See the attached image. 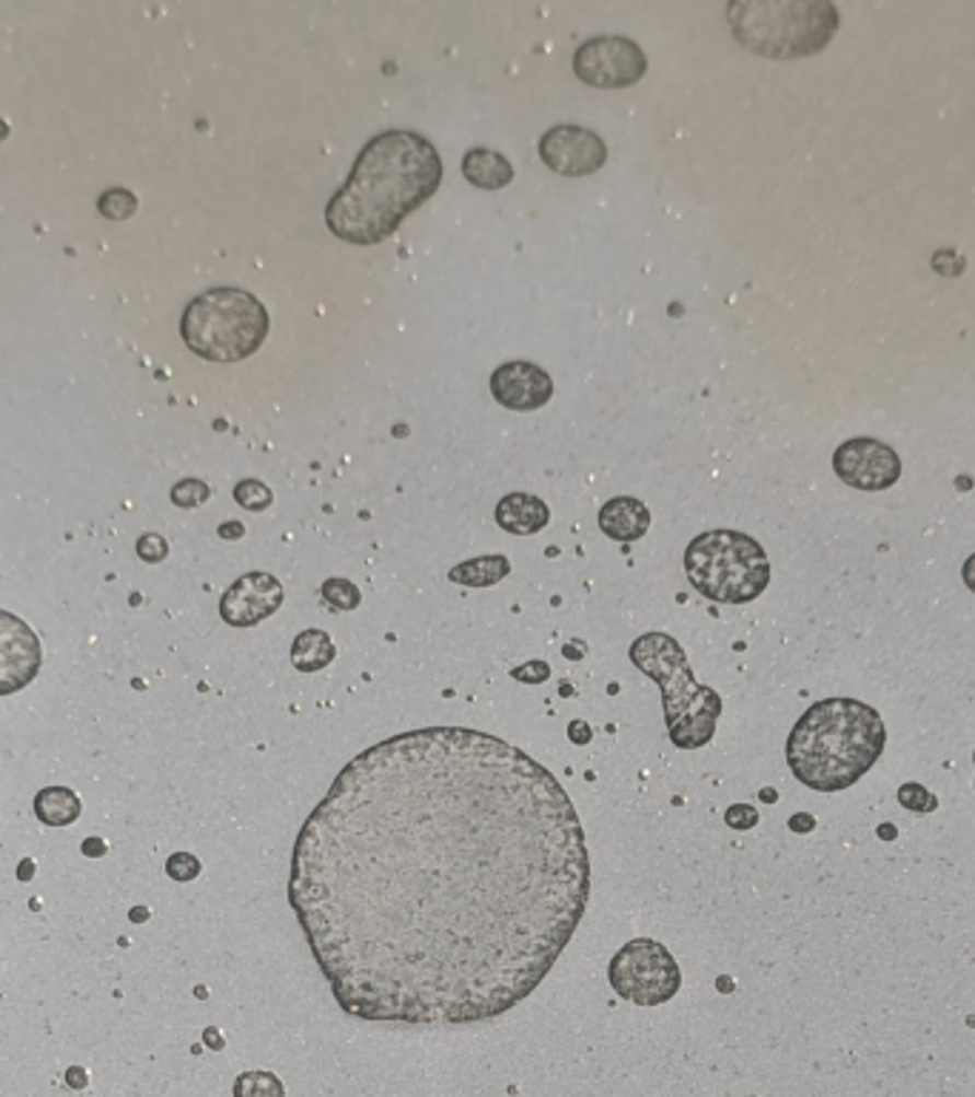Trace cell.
<instances>
[{
	"label": "cell",
	"instance_id": "obj_7",
	"mask_svg": "<svg viewBox=\"0 0 975 1097\" xmlns=\"http://www.w3.org/2000/svg\"><path fill=\"white\" fill-rule=\"evenodd\" d=\"M611 987L619 997L639 1006H659L671 1001L682 987L680 964L653 938H636L625 944L607 969Z\"/></svg>",
	"mask_w": 975,
	"mask_h": 1097
},
{
	"label": "cell",
	"instance_id": "obj_16",
	"mask_svg": "<svg viewBox=\"0 0 975 1097\" xmlns=\"http://www.w3.org/2000/svg\"><path fill=\"white\" fill-rule=\"evenodd\" d=\"M463 174L471 186L485 188V191H497V188L511 186L513 166L508 157H502L494 149H471L463 157Z\"/></svg>",
	"mask_w": 975,
	"mask_h": 1097
},
{
	"label": "cell",
	"instance_id": "obj_25",
	"mask_svg": "<svg viewBox=\"0 0 975 1097\" xmlns=\"http://www.w3.org/2000/svg\"><path fill=\"white\" fill-rule=\"evenodd\" d=\"M211 497V488L200 479H183L172 488V502L177 507H197Z\"/></svg>",
	"mask_w": 975,
	"mask_h": 1097
},
{
	"label": "cell",
	"instance_id": "obj_39",
	"mask_svg": "<svg viewBox=\"0 0 975 1097\" xmlns=\"http://www.w3.org/2000/svg\"><path fill=\"white\" fill-rule=\"evenodd\" d=\"M7 135H9V126L3 124V120H0V143H3V140H7Z\"/></svg>",
	"mask_w": 975,
	"mask_h": 1097
},
{
	"label": "cell",
	"instance_id": "obj_9",
	"mask_svg": "<svg viewBox=\"0 0 975 1097\" xmlns=\"http://www.w3.org/2000/svg\"><path fill=\"white\" fill-rule=\"evenodd\" d=\"M833 470L841 482L859 491H887L902 477V459L887 442L873 436H852L833 454Z\"/></svg>",
	"mask_w": 975,
	"mask_h": 1097
},
{
	"label": "cell",
	"instance_id": "obj_33",
	"mask_svg": "<svg viewBox=\"0 0 975 1097\" xmlns=\"http://www.w3.org/2000/svg\"><path fill=\"white\" fill-rule=\"evenodd\" d=\"M217 534H220V539H240V536L246 534V527L240 525V522H225V525L217 527Z\"/></svg>",
	"mask_w": 975,
	"mask_h": 1097
},
{
	"label": "cell",
	"instance_id": "obj_34",
	"mask_svg": "<svg viewBox=\"0 0 975 1097\" xmlns=\"http://www.w3.org/2000/svg\"><path fill=\"white\" fill-rule=\"evenodd\" d=\"M961 576H964V585H967L970 591L975 593V553L967 559V562H964V568H961Z\"/></svg>",
	"mask_w": 975,
	"mask_h": 1097
},
{
	"label": "cell",
	"instance_id": "obj_27",
	"mask_svg": "<svg viewBox=\"0 0 975 1097\" xmlns=\"http://www.w3.org/2000/svg\"><path fill=\"white\" fill-rule=\"evenodd\" d=\"M138 557L143 559V562H149V564L163 562V559L169 557V545H166V539H163V536H158V534H146V536H140V541H138Z\"/></svg>",
	"mask_w": 975,
	"mask_h": 1097
},
{
	"label": "cell",
	"instance_id": "obj_20",
	"mask_svg": "<svg viewBox=\"0 0 975 1097\" xmlns=\"http://www.w3.org/2000/svg\"><path fill=\"white\" fill-rule=\"evenodd\" d=\"M234 1097H286V1086L271 1072H243L234 1081Z\"/></svg>",
	"mask_w": 975,
	"mask_h": 1097
},
{
	"label": "cell",
	"instance_id": "obj_21",
	"mask_svg": "<svg viewBox=\"0 0 975 1097\" xmlns=\"http://www.w3.org/2000/svg\"><path fill=\"white\" fill-rule=\"evenodd\" d=\"M97 209L106 220H129L138 211V197L129 188H108L97 200Z\"/></svg>",
	"mask_w": 975,
	"mask_h": 1097
},
{
	"label": "cell",
	"instance_id": "obj_6",
	"mask_svg": "<svg viewBox=\"0 0 975 1097\" xmlns=\"http://www.w3.org/2000/svg\"><path fill=\"white\" fill-rule=\"evenodd\" d=\"M685 571L696 593L722 605H747L770 585V559L753 536L708 530L685 550Z\"/></svg>",
	"mask_w": 975,
	"mask_h": 1097
},
{
	"label": "cell",
	"instance_id": "obj_12",
	"mask_svg": "<svg viewBox=\"0 0 975 1097\" xmlns=\"http://www.w3.org/2000/svg\"><path fill=\"white\" fill-rule=\"evenodd\" d=\"M286 599L280 579L271 573L254 571L240 576L220 599V616L232 628H254L271 614H277Z\"/></svg>",
	"mask_w": 975,
	"mask_h": 1097
},
{
	"label": "cell",
	"instance_id": "obj_35",
	"mask_svg": "<svg viewBox=\"0 0 975 1097\" xmlns=\"http://www.w3.org/2000/svg\"><path fill=\"white\" fill-rule=\"evenodd\" d=\"M83 852H86V855H103V852H106V844H103L101 838H89L86 844H83Z\"/></svg>",
	"mask_w": 975,
	"mask_h": 1097
},
{
	"label": "cell",
	"instance_id": "obj_36",
	"mask_svg": "<svg viewBox=\"0 0 975 1097\" xmlns=\"http://www.w3.org/2000/svg\"><path fill=\"white\" fill-rule=\"evenodd\" d=\"M206 1043H209L211 1049H223V1038H220L217 1029H206Z\"/></svg>",
	"mask_w": 975,
	"mask_h": 1097
},
{
	"label": "cell",
	"instance_id": "obj_29",
	"mask_svg": "<svg viewBox=\"0 0 975 1097\" xmlns=\"http://www.w3.org/2000/svg\"><path fill=\"white\" fill-rule=\"evenodd\" d=\"M511 679L525 681V685H542L550 679V667L545 662H527V665L511 670Z\"/></svg>",
	"mask_w": 975,
	"mask_h": 1097
},
{
	"label": "cell",
	"instance_id": "obj_17",
	"mask_svg": "<svg viewBox=\"0 0 975 1097\" xmlns=\"http://www.w3.org/2000/svg\"><path fill=\"white\" fill-rule=\"evenodd\" d=\"M334 656H337V650H334L332 635L317 628L303 630L291 644V662L300 673L323 670V667L332 665Z\"/></svg>",
	"mask_w": 975,
	"mask_h": 1097
},
{
	"label": "cell",
	"instance_id": "obj_19",
	"mask_svg": "<svg viewBox=\"0 0 975 1097\" xmlns=\"http://www.w3.org/2000/svg\"><path fill=\"white\" fill-rule=\"evenodd\" d=\"M35 816L49 827L78 821L80 798L69 787H46L35 795Z\"/></svg>",
	"mask_w": 975,
	"mask_h": 1097
},
{
	"label": "cell",
	"instance_id": "obj_10",
	"mask_svg": "<svg viewBox=\"0 0 975 1097\" xmlns=\"http://www.w3.org/2000/svg\"><path fill=\"white\" fill-rule=\"evenodd\" d=\"M539 160L562 177H585L605 166L607 149L596 131L582 126H557L542 135Z\"/></svg>",
	"mask_w": 975,
	"mask_h": 1097
},
{
	"label": "cell",
	"instance_id": "obj_24",
	"mask_svg": "<svg viewBox=\"0 0 975 1097\" xmlns=\"http://www.w3.org/2000/svg\"><path fill=\"white\" fill-rule=\"evenodd\" d=\"M898 804L910 813H918V816H930L932 809L939 807V798L925 787V784H902L898 790Z\"/></svg>",
	"mask_w": 975,
	"mask_h": 1097
},
{
	"label": "cell",
	"instance_id": "obj_32",
	"mask_svg": "<svg viewBox=\"0 0 975 1097\" xmlns=\"http://www.w3.org/2000/svg\"><path fill=\"white\" fill-rule=\"evenodd\" d=\"M568 736H571V742L573 744H588L591 742V727H588L585 722H573L571 727H568Z\"/></svg>",
	"mask_w": 975,
	"mask_h": 1097
},
{
	"label": "cell",
	"instance_id": "obj_37",
	"mask_svg": "<svg viewBox=\"0 0 975 1097\" xmlns=\"http://www.w3.org/2000/svg\"><path fill=\"white\" fill-rule=\"evenodd\" d=\"M32 873H35V864H32V861H23V866H21V870H18V875H21V882H30Z\"/></svg>",
	"mask_w": 975,
	"mask_h": 1097
},
{
	"label": "cell",
	"instance_id": "obj_13",
	"mask_svg": "<svg viewBox=\"0 0 975 1097\" xmlns=\"http://www.w3.org/2000/svg\"><path fill=\"white\" fill-rule=\"evenodd\" d=\"M491 394L511 411H536L554 397V380L534 362H506L491 374Z\"/></svg>",
	"mask_w": 975,
	"mask_h": 1097
},
{
	"label": "cell",
	"instance_id": "obj_30",
	"mask_svg": "<svg viewBox=\"0 0 975 1097\" xmlns=\"http://www.w3.org/2000/svg\"><path fill=\"white\" fill-rule=\"evenodd\" d=\"M953 257H955L953 252H939V254H936V260H932V268H936V271H939V275H944V277H955L964 266H953V262H950V260H953Z\"/></svg>",
	"mask_w": 975,
	"mask_h": 1097
},
{
	"label": "cell",
	"instance_id": "obj_26",
	"mask_svg": "<svg viewBox=\"0 0 975 1097\" xmlns=\"http://www.w3.org/2000/svg\"><path fill=\"white\" fill-rule=\"evenodd\" d=\"M166 873L169 878H174V882L181 884L195 882L197 875H200V861H197L191 852H174L172 859L166 861Z\"/></svg>",
	"mask_w": 975,
	"mask_h": 1097
},
{
	"label": "cell",
	"instance_id": "obj_4",
	"mask_svg": "<svg viewBox=\"0 0 975 1097\" xmlns=\"http://www.w3.org/2000/svg\"><path fill=\"white\" fill-rule=\"evenodd\" d=\"M630 662L662 687L665 722L673 747L696 750L713 738L722 715V699L713 687L699 685L685 650L668 633H645L630 644Z\"/></svg>",
	"mask_w": 975,
	"mask_h": 1097
},
{
	"label": "cell",
	"instance_id": "obj_14",
	"mask_svg": "<svg viewBox=\"0 0 975 1097\" xmlns=\"http://www.w3.org/2000/svg\"><path fill=\"white\" fill-rule=\"evenodd\" d=\"M600 527L607 539L636 541L648 534L650 511L645 502L634 497H614L602 505Z\"/></svg>",
	"mask_w": 975,
	"mask_h": 1097
},
{
	"label": "cell",
	"instance_id": "obj_11",
	"mask_svg": "<svg viewBox=\"0 0 975 1097\" xmlns=\"http://www.w3.org/2000/svg\"><path fill=\"white\" fill-rule=\"evenodd\" d=\"M44 665V644L21 616L0 610V696L30 685Z\"/></svg>",
	"mask_w": 975,
	"mask_h": 1097
},
{
	"label": "cell",
	"instance_id": "obj_22",
	"mask_svg": "<svg viewBox=\"0 0 975 1097\" xmlns=\"http://www.w3.org/2000/svg\"><path fill=\"white\" fill-rule=\"evenodd\" d=\"M323 599L334 607V610H355L360 607V587L348 579H328L323 585Z\"/></svg>",
	"mask_w": 975,
	"mask_h": 1097
},
{
	"label": "cell",
	"instance_id": "obj_28",
	"mask_svg": "<svg viewBox=\"0 0 975 1097\" xmlns=\"http://www.w3.org/2000/svg\"><path fill=\"white\" fill-rule=\"evenodd\" d=\"M724 821H728V827H733V830H751V827H756L758 824V813L756 807H751V804H733V807L724 813Z\"/></svg>",
	"mask_w": 975,
	"mask_h": 1097
},
{
	"label": "cell",
	"instance_id": "obj_38",
	"mask_svg": "<svg viewBox=\"0 0 975 1097\" xmlns=\"http://www.w3.org/2000/svg\"><path fill=\"white\" fill-rule=\"evenodd\" d=\"M790 827H793V830H810V827H813V818H804V821H796L793 818V821H790Z\"/></svg>",
	"mask_w": 975,
	"mask_h": 1097
},
{
	"label": "cell",
	"instance_id": "obj_3",
	"mask_svg": "<svg viewBox=\"0 0 975 1097\" xmlns=\"http://www.w3.org/2000/svg\"><path fill=\"white\" fill-rule=\"evenodd\" d=\"M887 724L859 699H824L810 704L788 736V767L804 787L841 793L882 758Z\"/></svg>",
	"mask_w": 975,
	"mask_h": 1097
},
{
	"label": "cell",
	"instance_id": "obj_8",
	"mask_svg": "<svg viewBox=\"0 0 975 1097\" xmlns=\"http://www.w3.org/2000/svg\"><path fill=\"white\" fill-rule=\"evenodd\" d=\"M573 72L593 89H628L648 72V55L628 37H593L573 55Z\"/></svg>",
	"mask_w": 975,
	"mask_h": 1097
},
{
	"label": "cell",
	"instance_id": "obj_5",
	"mask_svg": "<svg viewBox=\"0 0 975 1097\" xmlns=\"http://www.w3.org/2000/svg\"><path fill=\"white\" fill-rule=\"evenodd\" d=\"M181 337L202 360L243 362L266 342L268 311L243 289L202 291L183 311Z\"/></svg>",
	"mask_w": 975,
	"mask_h": 1097
},
{
	"label": "cell",
	"instance_id": "obj_15",
	"mask_svg": "<svg viewBox=\"0 0 975 1097\" xmlns=\"http://www.w3.org/2000/svg\"><path fill=\"white\" fill-rule=\"evenodd\" d=\"M550 522L548 505L534 493H508L499 499L497 505V525L508 534L531 536L539 534L542 527Z\"/></svg>",
	"mask_w": 975,
	"mask_h": 1097
},
{
	"label": "cell",
	"instance_id": "obj_2",
	"mask_svg": "<svg viewBox=\"0 0 975 1097\" xmlns=\"http://www.w3.org/2000/svg\"><path fill=\"white\" fill-rule=\"evenodd\" d=\"M442 186L437 145L417 131H383L362 145L346 186L325 206V225L351 246H376Z\"/></svg>",
	"mask_w": 975,
	"mask_h": 1097
},
{
	"label": "cell",
	"instance_id": "obj_40",
	"mask_svg": "<svg viewBox=\"0 0 975 1097\" xmlns=\"http://www.w3.org/2000/svg\"><path fill=\"white\" fill-rule=\"evenodd\" d=\"M973 761H975V752H973Z\"/></svg>",
	"mask_w": 975,
	"mask_h": 1097
},
{
	"label": "cell",
	"instance_id": "obj_23",
	"mask_svg": "<svg viewBox=\"0 0 975 1097\" xmlns=\"http://www.w3.org/2000/svg\"><path fill=\"white\" fill-rule=\"evenodd\" d=\"M234 499H237V505H243L246 511H266L268 505H271V488L268 485H263L260 479H243V482H237V488H234Z\"/></svg>",
	"mask_w": 975,
	"mask_h": 1097
},
{
	"label": "cell",
	"instance_id": "obj_18",
	"mask_svg": "<svg viewBox=\"0 0 975 1097\" xmlns=\"http://www.w3.org/2000/svg\"><path fill=\"white\" fill-rule=\"evenodd\" d=\"M508 573H511V562H508V557L494 553V557H479L471 559V562L456 564V568H451L449 579L451 582H456V585L465 587H491L497 585V582H502Z\"/></svg>",
	"mask_w": 975,
	"mask_h": 1097
},
{
	"label": "cell",
	"instance_id": "obj_31",
	"mask_svg": "<svg viewBox=\"0 0 975 1097\" xmlns=\"http://www.w3.org/2000/svg\"><path fill=\"white\" fill-rule=\"evenodd\" d=\"M66 1083H69L72 1089H86V1086H89V1072L83 1066L66 1069Z\"/></svg>",
	"mask_w": 975,
	"mask_h": 1097
},
{
	"label": "cell",
	"instance_id": "obj_1",
	"mask_svg": "<svg viewBox=\"0 0 975 1097\" xmlns=\"http://www.w3.org/2000/svg\"><path fill=\"white\" fill-rule=\"evenodd\" d=\"M591 896L577 807L539 761L471 727L351 758L305 818L289 898L343 1012L477 1024L525 1001Z\"/></svg>",
	"mask_w": 975,
	"mask_h": 1097
}]
</instances>
